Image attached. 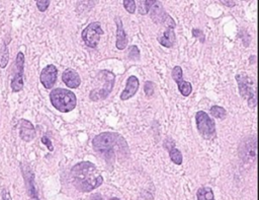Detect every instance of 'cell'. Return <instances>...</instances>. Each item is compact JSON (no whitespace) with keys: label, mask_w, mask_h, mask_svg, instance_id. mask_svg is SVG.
Segmentation results:
<instances>
[{"label":"cell","mask_w":259,"mask_h":200,"mask_svg":"<svg viewBox=\"0 0 259 200\" xmlns=\"http://www.w3.org/2000/svg\"><path fill=\"white\" fill-rule=\"evenodd\" d=\"M92 146L108 163H113L118 159H125L130 155L126 140L116 132L106 131L96 135L92 141Z\"/></svg>","instance_id":"1"},{"label":"cell","mask_w":259,"mask_h":200,"mask_svg":"<svg viewBox=\"0 0 259 200\" xmlns=\"http://www.w3.org/2000/svg\"><path fill=\"white\" fill-rule=\"evenodd\" d=\"M71 179L75 188L81 192H91L104 183L100 170L91 162H80L73 166Z\"/></svg>","instance_id":"2"},{"label":"cell","mask_w":259,"mask_h":200,"mask_svg":"<svg viewBox=\"0 0 259 200\" xmlns=\"http://www.w3.org/2000/svg\"><path fill=\"white\" fill-rule=\"evenodd\" d=\"M50 101L55 109L62 113H69L75 109L77 99L70 89L55 88L50 93Z\"/></svg>","instance_id":"3"},{"label":"cell","mask_w":259,"mask_h":200,"mask_svg":"<svg viewBox=\"0 0 259 200\" xmlns=\"http://www.w3.org/2000/svg\"><path fill=\"white\" fill-rule=\"evenodd\" d=\"M97 79L102 82L103 86L101 88H94L90 91L89 98L93 102L103 101L106 99L111 93L113 86H115V80H116L115 74L108 70L100 71Z\"/></svg>","instance_id":"4"},{"label":"cell","mask_w":259,"mask_h":200,"mask_svg":"<svg viewBox=\"0 0 259 200\" xmlns=\"http://www.w3.org/2000/svg\"><path fill=\"white\" fill-rule=\"evenodd\" d=\"M236 81L239 86L240 96L244 99H247L248 105L251 108H255L257 104L256 100V88L254 82L249 78L246 73H239L236 75Z\"/></svg>","instance_id":"5"},{"label":"cell","mask_w":259,"mask_h":200,"mask_svg":"<svg viewBox=\"0 0 259 200\" xmlns=\"http://www.w3.org/2000/svg\"><path fill=\"white\" fill-rule=\"evenodd\" d=\"M196 124L199 133L205 140L216 137V123L205 111H199L196 114Z\"/></svg>","instance_id":"6"},{"label":"cell","mask_w":259,"mask_h":200,"mask_svg":"<svg viewBox=\"0 0 259 200\" xmlns=\"http://www.w3.org/2000/svg\"><path fill=\"white\" fill-rule=\"evenodd\" d=\"M104 29H102L101 23H91L89 24L83 30L82 34H81V37H82V40L84 41L85 45L89 48L95 49L99 45L101 37L104 35Z\"/></svg>","instance_id":"7"},{"label":"cell","mask_w":259,"mask_h":200,"mask_svg":"<svg viewBox=\"0 0 259 200\" xmlns=\"http://www.w3.org/2000/svg\"><path fill=\"white\" fill-rule=\"evenodd\" d=\"M150 10H151V19L153 20V22L155 24L164 25V26H166L167 29H174L175 28L174 20L170 17L169 14H167L165 12V10L163 9V6H162V4L160 2L156 1L154 3V5H152Z\"/></svg>","instance_id":"8"},{"label":"cell","mask_w":259,"mask_h":200,"mask_svg":"<svg viewBox=\"0 0 259 200\" xmlns=\"http://www.w3.org/2000/svg\"><path fill=\"white\" fill-rule=\"evenodd\" d=\"M16 72L11 81V89L14 93H18L24 88V71H25V55L23 52H19L15 60Z\"/></svg>","instance_id":"9"},{"label":"cell","mask_w":259,"mask_h":200,"mask_svg":"<svg viewBox=\"0 0 259 200\" xmlns=\"http://www.w3.org/2000/svg\"><path fill=\"white\" fill-rule=\"evenodd\" d=\"M57 78H58L57 67L53 64H49L42 70L40 75V81L41 84L45 86V88L51 89L56 84Z\"/></svg>","instance_id":"10"},{"label":"cell","mask_w":259,"mask_h":200,"mask_svg":"<svg viewBox=\"0 0 259 200\" xmlns=\"http://www.w3.org/2000/svg\"><path fill=\"white\" fill-rule=\"evenodd\" d=\"M171 76H172L173 81L176 83V85L178 86V89H180V91H181V94L183 97H188L191 94V91H192V86H191L190 83L185 82L182 79V68L181 66H178V65L175 66L172 69Z\"/></svg>","instance_id":"11"},{"label":"cell","mask_w":259,"mask_h":200,"mask_svg":"<svg viewBox=\"0 0 259 200\" xmlns=\"http://www.w3.org/2000/svg\"><path fill=\"white\" fill-rule=\"evenodd\" d=\"M23 168V174L25 177V182H26V191L29 197V200H40L36 185H35V175L31 172L30 168L27 166H22Z\"/></svg>","instance_id":"12"},{"label":"cell","mask_w":259,"mask_h":200,"mask_svg":"<svg viewBox=\"0 0 259 200\" xmlns=\"http://www.w3.org/2000/svg\"><path fill=\"white\" fill-rule=\"evenodd\" d=\"M139 86H140V83H139V80H138L137 76H135V75L129 76L128 80H127L126 87L121 94V100L127 101L129 99L133 98L137 94V91L139 89Z\"/></svg>","instance_id":"13"},{"label":"cell","mask_w":259,"mask_h":200,"mask_svg":"<svg viewBox=\"0 0 259 200\" xmlns=\"http://www.w3.org/2000/svg\"><path fill=\"white\" fill-rule=\"evenodd\" d=\"M37 135L35 126L28 120L22 119L20 121V136L22 140L26 143H29L35 140Z\"/></svg>","instance_id":"14"},{"label":"cell","mask_w":259,"mask_h":200,"mask_svg":"<svg viewBox=\"0 0 259 200\" xmlns=\"http://www.w3.org/2000/svg\"><path fill=\"white\" fill-rule=\"evenodd\" d=\"M62 82L70 88H77L81 85V79L76 70L68 68L62 74Z\"/></svg>","instance_id":"15"},{"label":"cell","mask_w":259,"mask_h":200,"mask_svg":"<svg viewBox=\"0 0 259 200\" xmlns=\"http://www.w3.org/2000/svg\"><path fill=\"white\" fill-rule=\"evenodd\" d=\"M115 21H116V24H117V42H116V46H117V48L119 50H124V49H126V47L128 46V43H129L128 35L125 32L122 19L117 17Z\"/></svg>","instance_id":"16"},{"label":"cell","mask_w":259,"mask_h":200,"mask_svg":"<svg viewBox=\"0 0 259 200\" xmlns=\"http://www.w3.org/2000/svg\"><path fill=\"white\" fill-rule=\"evenodd\" d=\"M251 141L252 140H248L244 142L240 146V157L246 162H250L251 159L256 156V142L251 144Z\"/></svg>","instance_id":"17"},{"label":"cell","mask_w":259,"mask_h":200,"mask_svg":"<svg viewBox=\"0 0 259 200\" xmlns=\"http://www.w3.org/2000/svg\"><path fill=\"white\" fill-rule=\"evenodd\" d=\"M158 41L162 46H163V47L166 48L173 47V45L175 43L174 29H166L165 32L158 37Z\"/></svg>","instance_id":"18"},{"label":"cell","mask_w":259,"mask_h":200,"mask_svg":"<svg viewBox=\"0 0 259 200\" xmlns=\"http://www.w3.org/2000/svg\"><path fill=\"white\" fill-rule=\"evenodd\" d=\"M198 200H215L214 192L209 187H201L197 192Z\"/></svg>","instance_id":"19"},{"label":"cell","mask_w":259,"mask_h":200,"mask_svg":"<svg viewBox=\"0 0 259 200\" xmlns=\"http://www.w3.org/2000/svg\"><path fill=\"white\" fill-rule=\"evenodd\" d=\"M169 157L172 163L175 165H181L182 164V155L180 149H177L175 146H171L169 149Z\"/></svg>","instance_id":"20"},{"label":"cell","mask_w":259,"mask_h":200,"mask_svg":"<svg viewBox=\"0 0 259 200\" xmlns=\"http://www.w3.org/2000/svg\"><path fill=\"white\" fill-rule=\"evenodd\" d=\"M156 1L155 0H143V1H139L138 2V9H139V13L142 15L147 14L150 11V8L152 7V5H154Z\"/></svg>","instance_id":"21"},{"label":"cell","mask_w":259,"mask_h":200,"mask_svg":"<svg viewBox=\"0 0 259 200\" xmlns=\"http://www.w3.org/2000/svg\"><path fill=\"white\" fill-rule=\"evenodd\" d=\"M8 49L7 45L4 43L1 47H0V67L5 68L8 63Z\"/></svg>","instance_id":"22"},{"label":"cell","mask_w":259,"mask_h":200,"mask_svg":"<svg viewBox=\"0 0 259 200\" xmlns=\"http://www.w3.org/2000/svg\"><path fill=\"white\" fill-rule=\"evenodd\" d=\"M210 115L213 117L220 119V120H224L227 117V111L225 108L221 107V106H213L210 108Z\"/></svg>","instance_id":"23"},{"label":"cell","mask_w":259,"mask_h":200,"mask_svg":"<svg viewBox=\"0 0 259 200\" xmlns=\"http://www.w3.org/2000/svg\"><path fill=\"white\" fill-rule=\"evenodd\" d=\"M123 4L129 13L133 14L136 12V2L134 1V0H124Z\"/></svg>","instance_id":"24"},{"label":"cell","mask_w":259,"mask_h":200,"mask_svg":"<svg viewBox=\"0 0 259 200\" xmlns=\"http://www.w3.org/2000/svg\"><path fill=\"white\" fill-rule=\"evenodd\" d=\"M144 90L147 97H152L154 94V84L152 82H146L144 85Z\"/></svg>","instance_id":"25"},{"label":"cell","mask_w":259,"mask_h":200,"mask_svg":"<svg viewBox=\"0 0 259 200\" xmlns=\"http://www.w3.org/2000/svg\"><path fill=\"white\" fill-rule=\"evenodd\" d=\"M129 58L132 59V60H139V58H140V51H139V48L137 47V46H132V47L130 48Z\"/></svg>","instance_id":"26"},{"label":"cell","mask_w":259,"mask_h":200,"mask_svg":"<svg viewBox=\"0 0 259 200\" xmlns=\"http://www.w3.org/2000/svg\"><path fill=\"white\" fill-rule=\"evenodd\" d=\"M49 5H50V1H49V0H39V1H37V7L41 12L46 11Z\"/></svg>","instance_id":"27"},{"label":"cell","mask_w":259,"mask_h":200,"mask_svg":"<svg viewBox=\"0 0 259 200\" xmlns=\"http://www.w3.org/2000/svg\"><path fill=\"white\" fill-rule=\"evenodd\" d=\"M41 142H42V143H44L48 147L49 150H50V151H53L54 150V146H53L52 142L50 140H49V138L47 136H43Z\"/></svg>","instance_id":"28"},{"label":"cell","mask_w":259,"mask_h":200,"mask_svg":"<svg viewBox=\"0 0 259 200\" xmlns=\"http://www.w3.org/2000/svg\"><path fill=\"white\" fill-rule=\"evenodd\" d=\"M192 36L194 38H199L201 40V42H205V36L203 34V32L199 29H192Z\"/></svg>","instance_id":"29"},{"label":"cell","mask_w":259,"mask_h":200,"mask_svg":"<svg viewBox=\"0 0 259 200\" xmlns=\"http://www.w3.org/2000/svg\"><path fill=\"white\" fill-rule=\"evenodd\" d=\"M2 200H11L10 194H9L7 189H3L2 190Z\"/></svg>","instance_id":"30"},{"label":"cell","mask_w":259,"mask_h":200,"mask_svg":"<svg viewBox=\"0 0 259 200\" xmlns=\"http://www.w3.org/2000/svg\"><path fill=\"white\" fill-rule=\"evenodd\" d=\"M222 3L226 6H228V7H233L236 5V3L234 1H222Z\"/></svg>","instance_id":"31"},{"label":"cell","mask_w":259,"mask_h":200,"mask_svg":"<svg viewBox=\"0 0 259 200\" xmlns=\"http://www.w3.org/2000/svg\"><path fill=\"white\" fill-rule=\"evenodd\" d=\"M109 200H121V199L118 198V197H113V198H110Z\"/></svg>","instance_id":"32"}]
</instances>
